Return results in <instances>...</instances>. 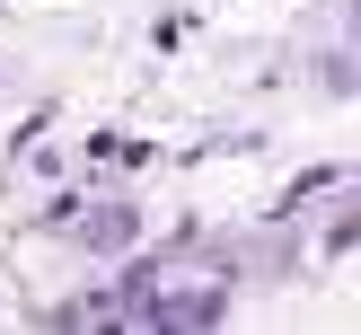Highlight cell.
<instances>
[{
    "mask_svg": "<svg viewBox=\"0 0 361 335\" xmlns=\"http://www.w3.org/2000/svg\"><path fill=\"white\" fill-rule=\"evenodd\" d=\"M80 238L88 247H123V238H133V203H106V221H88Z\"/></svg>",
    "mask_w": 361,
    "mask_h": 335,
    "instance_id": "1",
    "label": "cell"
}]
</instances>
